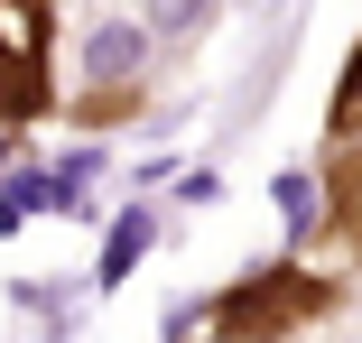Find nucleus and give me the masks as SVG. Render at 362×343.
Wrapping results in <instances>:
<instances>
[{
  "label": "nucleus",
  "instance_id": "f257e3e1",
  "mask_svg": "<svg viewBox=\"0 0 362 343\" xmlns=\"http://www.w3.org/2000/svg\"><path fill=\"white\" fill-rule=\"evenodd\" d=\"M325 315H344V279H325V269L307 260H269L251 269L242 288H223L204 306V325L223 343H279V334H316Z\"/></svg>",
  "mask_w": 362,
  "mask_h": 343
},
{
  "label": "nucleus",
  "instance_id": "f03ea898",
  "mask_svg": "<svg viewBox=\"0 0 362 343\" xmlns=\"http://www.w3.org/2000/svg\"><path fill=\"white\" fill-rule=\"evenodd\" d=\"M56 121V0H0V130Z\"/></svg>",
  "mask_w": 362,
  "mask_h": 343
},
{
  "label": "nucleus",
  "instance_id": "7ed1b4c3",
  "mask_svg": "<svg viewBox=\"0 0 362 343\" xmlns=\"http://www.w3.org/2000/svg\"><path fill=\"white\" fill-rule=\"evenodd\" d=\"M325 241L362 269V140H334L325 158Z\"/></svg>",
  "mask_w": 362,
  "mask_h": 343
},
{
  "label": "nucleus",
  "instance_id": "20e7f679",
  "mask_svg": "<svg viewBox=\"0 0 362 343\" xmlns=\"http://www.w3.org/2000/svg\"><path fill=\"white\" fill-rule=\"evenodd\" d=\"M139 102H149V84H130V75H103L93 93H56V112L75 121V130H112V121H130Z\"/></svg>",
  "mask_w": 362,
  "mask_h": 343
},
{
  "label": "nucleus",
  "instance_id": "39448f33",
  "mask_svg": "<svg viewBox=\"0 0 362 343\" xmlns=\"http://www.w3.org/2000/svg\"><path fill=\"white\" fill-rule=\"evenodd\" d=\"M325 140H362V37H353L344 75H334V102H325Z\"/></svg>",
  "mask_w": 362,
  "mask_h": 343
}]
</instances>
